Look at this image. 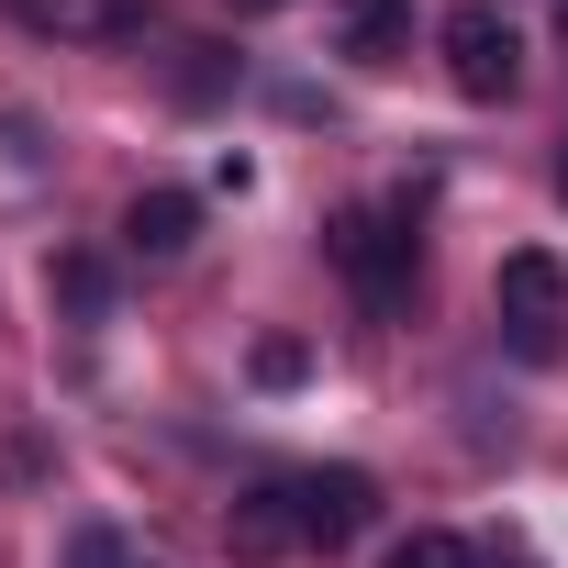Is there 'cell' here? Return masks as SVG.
<instances>
[{"mask_svg": "<svg viewBox=\"0 0 568 568\" xmlns=\"http://www.w3.org/2000/svg\"><path fill=\"white\" fill-rule=\"evenodd\" d=\"M324 256L357 278V302H368V313H402V302H413V278H424L413 201H402V212H335V223H324Z\"/></svg>", "mask_w": 568, "mask_h": 568, "instance_id": "cell-1", "label": "cell"}, {"mask_svg": "<svg viewBox=\"0 0 568 568\" xmlns=\"http://www.w3.org/2000/svg\"><path fill=\"white\" fill-rule=\"evenodd\" d=\"M490 313H501V335H513V357H557L568 346V267L546 256V245H524V256H501V278H490Z\"/></svg>", "mask_w": 568, "mask_h": 568, "instance_id": "cell-2", "label": "cell"}, {"mask_svg": "<svg viewBox=\"0 0 568 568\" xmlns=\"http://www.w3.org/2000/svg\"><path fill=\"white\" fill-rule=\"evenodd\" d=\"M435 45H446V79H457L468 101H513V79H524V34L490 12V0H457Z\"/></svg>", "mask_w": 568, "mask_h": 568, "instance_id": "cell-3", "label": "cell"}, {"mask_svg": "<svg viewBox=\"0 0 568 568\" xmlns=\"http://www.w3.org/2000/svg\"><path fill=\"white\" fill-rule=\"evenodd\" d=\"M291 513H302V546H357L368 513H379V479L368 468H302L291 479Z\"/></svg>", "mask_w": 568, "mask_h": 568, "instance_id": "cell-4", "label": "cell"}, {"mask_svg": "<svg viewBox=\"0 0 568 568\" xmlns=\"http://www.w3.org/2000/svg\"><path fill=\"white\" fill-rule=\"evenodd\" d=\"M190 234H201V201H190V190H145V201L123 212V245H134V256H190Z\"/></svg>", "mask_w": 568, "mask_h": 568, "instance_id": "cell-5", "label": "cell"}, {"mask_svg": "<svg viewBox=\"0 0 568 568\" xmlns=\"http://www.w3.org/2000/svg\"><path fill=\"white\" fill-rule=\"evenodd\" d=\"M402 34H413V0H335V45H346V57L379 68Z\"/></svg>", "mask_w": 568, "mask_h": 568, "instance_id": "cell-6", "label": "cell"}, {"mask_svg": "<svg viewBox=\"0 0 568 568\" xmlns=\"http://www.w3.org/2000/svg\"><path fill=\"white\" fill-rule=\"evenodd\" d=\"M278 546H302L291 479H278V490H245V501H234V557H278Z\"/></svg>", "mask_w": 568, "mask_h": 568, "instance_id": "cell-7", "label": "cell"}, {"mask_svg": "<svg viewBox=\"0 0 568 568\" xmlns=\"http://www.w3.org/2000/svg\"><path fill=\"white\" fill-rule=\"evenodd\" d=\"M57 302H68L79 324H101V313H112V267H101V256H57Z\"/></svg>", "mask_w": 568, "mask_h": 568, "instance_id": "cell-8", "label": "cell"}, {"mask_svg": "<svg viewBox=\"0 0 568 568\" xmlns=\"http://www.w3.org/2000/svg\"><path fill=\"white\" fill-rule=\"evenodd\" d=\"M245 368H256V390H291V379L313 368V346H302V335H256V357H245Z\"/></svg>", "mask_w": 568, "mask_h": 568, "instance_id": "cell-9", "label": "cell"}, {"mask_svg": "<svg viewBox=\"0 0 568 568\" xmlns=\"http://www.w3.org/2000/svg\"><path fill=\"white\" fill-rule=\"evenodd\" d=\"M390 568H479V557H468L457 535H435V524H424V535H402V546H390Z\"/></svg>", "mask_w": 568, "mask_h": 568, "instance_id": "cell-10", "label": "cell"}, {"mask_svg": "<svg viewBox=\"0 0 568 568\" xmlns=\"http://www.w3.org/2000/svg\"><path fill=\"white\" fill-rule=\"evenodd\" d=\"M223 79H234V57H223V45H190V68H179V101H212Z\"/></svg>", "mask_w": 568, "mask_h": 568, "instance_id": "cell-11", "label": "cell"}, {"mask_svg": "<svg viewBox=\"0 0 568 568\" xmlns=\"http://www.w3.org/2000/svg\"><path fill=\"white\" fill-rule=\"evenodd\" d=\"M68 568H134V557H123L112 524H79V535H68Z\"/></svg>", "mask_w": 568, "mask_h": 568, "instance_id": "cell-12", "label": "cell"}, {"mask_svg": "<svg viewBox=\"0 0 568 568\" xmlns=\"http://www.w3.org/2000/svg\"><path fill=\"white\" fill-rule=\"evenodd\" d=\"M557 201H568V156H557Z\"/></svg>", "mask_w": 568, "mask_h": 568, "instance_id": "cell-13", "label": "cell"}, {"mask_svg": "<svg viewBox=\"0 0 568 568\" xmlns=\"http://www.w3.org/2000/svg\"><path fill=\"white\" fill-rule=\"evenodd\" d=\"M245 12H278V0H245Z\"/></svg>", "mask_w": 568, "mask_h": 568, "instance_id": "cell-14", "label": "cell"}, {"mask_svg": "<svg viewBox=\"0 0 568 568\" xmlns=\"http://www.w3.org/2000/svg\"><path fill=\"white\" fill-rule=\"evenodd\" d=\"M134 568H156V557H134Z\"/></svg>", "mask_w": 568, "mask_h": 568, "instance_id": "cell-15", "label": "cell"}]
</instances>
